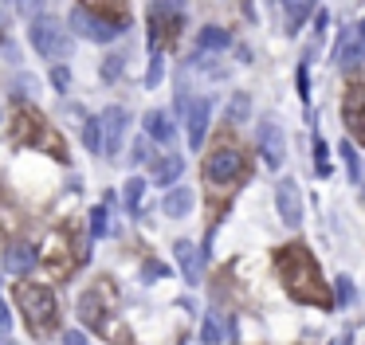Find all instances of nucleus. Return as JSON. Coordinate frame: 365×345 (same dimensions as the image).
<instances>
[{"label": "nucleus", "instance_id": "f257e3e1", "mask_svg": "<svg viewBox=\"0 0 365 345\" xmlns=\"http://www.w3.org/2000/svg\"><path fill=\"white\" fill-rule=\"evenodd\" d=\"M275 271H279V279H283L287 294H291L294 302L322 306V310L334 306V294H330V287H326L322 271H318V259L310 255L302 243H287V247L275 251Z\"/></svg>", "mask_w": 365, "mask_h": 345}, {"label": "nucleus", "instance_id": "f03ea898", "mask_svg": "<svg viewBox=\"0 0 365 345\" xmlns=\"http://www.w3.org/2000/svg\"><path fill=\"white\" fill-rule=\"evenodd\" d=\"M12 298H16V310L24 314V326H28V334H32L36 341L59 334L63 314H59V298H56V290H51L48 282H32L24 274V279L12 287Z\"/></svg>", "mask_w": 365, "mask_h": 345}, {"label": "nucleus", "instance_id": "7ed1b4c3", "mask_svg": "<svg viewBox=\"0 0 365 345\" xmlns=\"http://www.w3.org/2000/svg\"><path fill=\"white\" fill-rule=\"evenodd\" d=\"M28 43L48 63H63L71 55V31L56 16H32V24H28Z\"/></svg>", "mask_w": 365, "mask_h": 345}, {"label": "nucleus", "instance_id": "20e7f679", "mask_svg": "<svg viewBox=\"0 0 365 345\" xmlns=\"http://www.w3.org/2000/svg\"><path fill=\"white\" fill-rule=\"evenodd\" d=\"M16 145H36V149H43V153H51L56 161H67L63 138L56 133V125H48V118L32 114V110H24V106L16 110Z\"/></svg>", "mask_w": 365, "mask_h": 345}, {"label": "nucleus", "instance_id": "39448f33", "mask_svg": "<svg viewBox=\"0 0 365 345\" xmlns=\"http://www.w3.org/2000/svg\"><path fill=\"white\" fill-rule=\"evenodd\" d=\"M36 263L51 274V279H63L71 274V267L79 263V255H71V227H51L43 247L36 251Z\"/></svg>", "mask_w": 365, "mask_h": 345}, {"label": "nucleus", "instance_id": "423d86ee", "mask_svg": "<svg viewBox=\"0 0 365 345\" xmlns=\"http://www.w3.org/2000/svg\"><path fill=\"white\" fill-rule=\"evenodd\" d=\"M244 172V153L236 145H216L212 153L205 157V180L208 185H232V180Z\"/></svg>", "mask_w": 365, "mask_h": 345}, {"label": "nucleus", "instance_id": "0eeeda50", "mask_svg": "<svg viewBox=\"0 0 365 345\" xmlns=\"http://www.w3.org/2000/svg\"><path fill=\"white\" fill-rule=\"evenodd\" d=\"M71 31H79L83 39H91V43H114L122 31L118 20H106V16H95L91 8L75 4L71 8Z\"/></svg>", "mask_w": 365, "mask_h": 345}, {"label": "nucleus", "instance_id": "6e6552de", "mask_svg": "<svg viewBox=\"0 0 365 345\" xmlns=\"http://www.w3.org/2000/svg\"><path fill=\"white\" fill-rule=\"evenodd\" d=\"M255 145H259V157H263V165H267L271 172L283 169V161H287V133H283V125L271 122V118H263L259 133H255Z\"/></svg>", "mask_w": 365, "mask_h": 345}, {"label": "nucleus", "instance_id": "1a4fd4ad", "mask_svg": "<svg viewBox=\"0 0 365 345\" xmlns=\"http://www.w3.org/2000/svg\"><path fill=\"white\" fill-rule=\"evenodd\" d=\"M98 122H103V153L106 157H118L122 153V141H126V130H130L126 106H106L103 114H98Z\"/></svg>", "mask_w": 365, "mask_h": 345}, {"label": "nucleus", "instance_id": "9d476101", "mask_svg": "<svg viewBox=\"0 0 365 345\" xmlns=\"http://www.w3.org/2000/svg\"><path fill=\"white\" fill-rule=\"evenodd\" d=\"M173 255H177V267H181L185 282H189V287H200V279H205V259H208L205 251H200L192 240H177Z\"/></svg>", "mask_w": 365, "mask_h": 345}, {"label": "nucleus", "instance_id": "9b49d317", "mask_svg": "<svg viewBox=\"0 0 365 345\" xmlns=\"http://www.w3.org/2000/svg\"><path fill=\"white\" fill-rule=\"evenodd\" d=\"M275 208H279V216H283L287 227H302V192L291 177L275 185Z\"/></svg>", "mask_w": 365, "mask_h": 345}, {"label": "nucleus", "instance_id": "f8f14e48", "mask_svg": "<svg viewBox=\"0 0 365 345\" xmlns=\"http://www.w3.org/2000/svg\"><path fill=\"white\" fill-rule=\"evenodd\" d=\"M334 63L338 67H357V63H365V39L357 36V28H341L338 39H334Z\"/></svg>", "mask_w": 365, "mask_h": 345}, {"label": "nucleus", "instance_id": "ddd939ff", "mask_svg": "<svg viewBox=\"0 0 365 345\" xmlns=\"http://www.w3.org/2000/svg\"><path fill=\"white\" fill-rule=\"evenodd\" d=\"M185 122H189V145L200 149V145H205V133H208V122H212V102H208V98L189 102Z\"/></svg>", "mask_w": 365, "mask_h": 345}, {"label": "nucleus", "instance_id": "4468645a", "mask_svg": "<svg viewBox=\"0 0 365 345\" xmlns=\"http://www.w3.org/2000/svg\"><path fill=\"white\" fill-rule=\"evenodd\" d=\"M0 267L9 274H16V279H24L28 271H36V247L32 243H9L4 255H0Z\"/></svg>", "mask_w": 365, "mask_h": 345}, {"label": "nucleus", "instance_id": "2eb2a0df", "mask_svg": "<svg viewBox=\"0 0 365 345\" xmlns=\"http://www.w3.org/2000/svg\"><path fill=\"white\" fill-rule=\"evenodd\" d=\"M106 314H110V310H106V302H103V294H98V287H95V290H83V294H79V318H83V326L98 329Z\"/></svg>", "mask_w": 365, "mask_h": 345}, {"label": "nucleus", "instance_id": "dca6fc26", "mask_svg": "<svg viewBox=\"0 0 365 345\" xmlns=\"http://www.w3.org/2000/svg\"><path fill=\"white\" fill-rule=\"evenodd\" d=\"M346 125H349V133H354V141H365V110H361V86H349V94H346Z\"/></svg>", "mask_w": 365, "mask_h": 345}, {"label": "nucleus", "instance_id": "f3484780", "mask_svg": "<svg viewBox=\"0 0 365 345\" xmlns=\"http://www.w3.org/2000/svg\"><path fill=\"white\" fill-rule=\"evenodd\" d=\"M161 212H165L169 220H181V216H189V212H192V188H185V185L169 188V192L161 196Z\"/></svg>", "mask_w": 365, "mask_h": 345}, {"label": "nucleus", "instance_id": "a211bd4d", "mask_svg": "<svg viewBox=\"0 0 365 345\" xmlns=\"http://www.w3.org/2000/svg\"><path fill=\"white\" fill-rule=\"evenodd\" d=\"M181 172H185V157H177V153H165V157L153 161V180H158V185H177Z\"/></svg>", "mask_w": 365, "mask_h": 345}, {"label": "nucleus", "instance_id": "6ab92c4d", "mask_svg": "<svg viewBox=\"0 0 365 345\" xmlns=\"http://www.w3.org/2000/svg\"><path fill=\"white\" fill-rule=\"evenodd\" d=\"M145 138L161 141V145H169V141H173V122H169L165 110H150V114H145Z\"/></svg>", "mask_w": 365, "mask_h": 345}, {"label": "nucleus", "instance_id": "aec40b11", "mask_svg": "<svg viewBox=\"0 0 365 345\" xmlns=\"http://www.w3.org/2000/svg\"><path fill=\"white\" fill-rule=\"evenodd\" d=\"M228 43H232V36H228L224 28H216V24L200 28V36H197V47H200V51H224Z\"/></svg>", "mask_w": 365, "mask_h": 345}, {"label": "nucleus", "instance_id": "412c9836", "mask_svg": "<svg viewBox=\"0 0 365 345\" xmlns=\"http://www.w3.org/2000/svg\"><path fill=\"white\" fill-rule=\"evenodd\" d=\"M283 12H287V28L299 31L307 24V16L314 12V0H283Z\"/></svg>", "mask_w": 365, "mask_h": 345}, {"label": "nucleus", "instance_id": "4be33fe9", "mask_svg": "<svg viewBox=\"0 0 365 345\" xmlns=\"http://www.w3.org/2000/svg\"><path fill=\"white\" fill-rule=\"evenodd\" d=\"M247 118H252V94H232V102H228V122H232V125H244Z\"/></svg>", "mask_w": 365, "mask_h": 345}, {"label": "nucleus", "instance_id": "5701e85b", "mask_svg": "<svg viewBox=\"0 0 365 345\" xmlns=\"http://www.w3.org/2000/svg\"><path fill=\"white\" fill-rule=\"evenodd\" d=\"M122 71H126V55H106L103 59V67H98V78H103V83H118L122 78Z\"/></svg>", "mask_w": 365, "mask_h": 345}, {"label": "nucleus", "instance_id": "b1692460", "mask_svg": "<svg viewBox=\"0 0 365 345\" xmlns=\"http://www.w3.org/2000/svg\"><path fill=\"white\" fill-rule=\"evenodd\" d=\"M83 145H87L91 153H103V122H98V118H87V122H83Z\"/></svg>", "mask_w": 365, "mask_h": 345}, {"label": "nucleus", "instance_id": "393cba45", "mask_svg": "<svg viewBox=\"0 0 365 345\" xmlns=\"http://www.w3.org/2000/svg\"><path fill=\"white\" fill-rule=\"evenodd\" d=\"M200 341L205 345H220L224 341V326L216 314H205V321H200Z\"/></svg>", "mask_w": 365, "mask_h": 345}, {"label": "nucleus", "instance_id": "a878e982", "mask_svg": "<svg viewBox=\"0 0 365 345\" xmlns=\"http://www.w3.org/2000/svg\"><path fill=\"white\" fill-rule=\"evenodd\" d=\"M142 196H145V180H142V177L126 180V192H122V204H126V212H138V208H142Z\"/></svg>", "mask_w": 365, "mask_h": 345}, {"label": "nucleus", "instance_id": "bb28decb", "mask_svg": "<svg viewBox=\"0 0 365 345\" xmlns=\"http://www.w3.org/2000/svg\"><path fill=\"white\" fill-rule=\"evenodd\" d=\"M341 157H346V172L354 185H361V157H357L354 141H341Z\"/></svg>", "mask_w": 365, "mask_h": 345}, {"label": "nucleus", "instance_id": "cd10ccee", "mask_svg": "<svg viewBox=\"0 0 365 345\" xmlns=\"http://www.w3.org/2000/svg\"><path fill=\"white\" fill-rule=\"evenodd\" d=\"M354 302V279L349 274H338L334 279V306H349Z\"/></svg>", "mask_w": 365, "mask_h": 345}, {"label": "nucleus", "instance_id": "c85d7f7f", "mask_svg": "<svg viewBox=\"0 0 365 345\" xmlns=\"http://www.w3.org/2000/svg\"><path fill=\"white\" fill-rule=\"evenodd\" d=\"M79 4L91 8V12H95V8H103V12L118 16V24H126V4H122V0H79Z\"/></svg>", "mask_w": 365, "mask_h": 345}, {"label": "nucleus", "instance_id": "c756f323", "mask_svg": "<svg viewBox=\"0 0 365 345\" xmlns=\"http://www.w3.org/2000/svg\"><path fill=\"white\" fill-rule=\"evenodd\" d=\"M106 204H98V208H91V240H103L106 232H110V224H106Z\"/></svg>", "mask_w": 365, "mask_h": 345}, {"label": "nucleus", "instance_id": "7c9ffc66", "mask_svg": "<svg viewBox=\"0 0 365 345\" xmlns=\"http://www.w3.org/2000/svg\"><path fill=\"white\" fill-rule=\"evenodd\" d=\"M161 75H165V59H161V51H153L150 59V71H145V86H158Z\"/></svg>", "mask_w": 365, "mask_h": 345}, {"label": "nucleus", "instance_id": "2f4dec72", "mask_svg": "<svg viewBox=\"0 0 365 345\" xmlns=\"http://www.w3.org/2000/svg\"><path fill=\"white\" fill-rule=\"evenodd\" d=\"M314 157H318V177H326V172H330V149H326L322 138L314 141Z\"/></svg>", "mask_w": 365, "mask_h": 345}, {"label": "nucleus", "instance_id": "473e14b6", "mask_svg": "<svg viewBox=\"0 0 365 345\" xmlns=\"http://www.w3.org/2000/svg\"><path fill=\"white\" fill-rule=\"evenodd\" d=\"M51 83H56L59 94H67V86H71V71H67L63 63H56V71H51Z\"/></svg>", "mask_w": 365, "mask_h": 345}, {"label": "nucleus", "instance_id": "72a5a7b5", "mask_svg": "<svg viewBox=\"0 0 365 345\" xmlns=\"http://www.w3.org/2000/svg\"><path fill=\"white\" fill-rule=\"evenodd\" d=\"M294 83H299V98L307 102V98H310V67H307V63H299V75H294Z\"/></svg>", "mask_w": 365, "mask_h": 345}, {"label": "nucleus", "instance_id": "f704fd0d", "mask_svg": "<svg viewBox=\"0 0 365 345\" xmlns=\"http://www.w3.org/2000/svg\"><path fill=\"white\" fill-rule=\"evenodd\" d=\"M36 91H40V83H36L32 75H20V78H16V94H20V98H32Z\"/></svg>", "mask_w": 365, "mask_h": 345}, {"label": "nucleus", "instance_id": "c9c22d12", "mask_svg": "<svg viewBox=\"0 0 365 345\" xmlns=\"http://www.w3.org/2000/svg\"><path fill=\"white\" fill-rule=\"evenodd\" d=\"M130 161H134V165H145V161H150V145H145V141H134V149H130Z\"/></svg>", "mask_w": 365, "mask_h": 345}, {"label": "nucleus", "instance_id": "e433bc0d", "mask_svg": "<svg viewBox=\"0 0 365 345\" xmlns=\"http://www.w3.org/2000/svg\"><path fill=\"white\" fill-rule=\"evenodd\" d=\"M0 334H4V337L12 334V310H9V302H4V298H0Z\"/></svg>", "mask_w": 365, "mask_h": 345}, {"label": "nucleus", "instance_id": "4c0bfd02", "mask_svg": "<svg viewBox=\"0 0 365 345\" xmlns=\"http://www.w3.org/2000/svg\"><path fill=\"white\" fill-rule=\"evenodd\" d=\"M165 274H169L165 263H158V259H150V263H145V279H165Z\"/></svg>", "mask_w": 365, "mask_h": 345}, {"label": "nucleus", "instance_id": "58836bf2", "mask_svg": "<svg viewBox=\"0 0 365 345\" xmlns=\"http://www.w3.org/2000/svg\"><path fill=\"white\" fill-rule=\"evenodd\" d=\"M63 345H87V334L83 329H63Z\"/></svg>", "mask_w": 365, "mask_h": 345}, {"label": "nucleus", "instance_id": "ea45409f", "mask_svg": "<svg viewBox=\"0 0 365 345\" xmlns=\"http://www.w3.org/2000/svg\"><path fill=\"white\" fill-rule=\"evenodd\" d=\"M326 24H330V20H326V12H318V16H314V28H318V36H326Z\"/></svg>", "mask_w": 365, "mask_h": 345}, {"label": "nucleus", "instance_id": "a19ab883", "mask_svg": "<svg viewBox=\"0 0 365 345\" xmlns=\"http://www.w3.org/2000/svg\"><path fill=\"white\" fill-rule=\"evenodd\" d=\"M330 345H354V334H341L338 341H330Z\"/></svg>", "mask_w": 365, "mask_h": 345}, {"label": "nucleus", "instance_id": "79ce46f5", "mask_svg": "<svg viewBox=\"0 0 365 345\" xmlns=\"http://www.w3.org/2000/svg\"><path fill=\"white\" fill-rule=\"evenodd\" d=\"M357 36H361V39H365V20H361V24H357Z\"/></svg>", "mask_w": 365, "mask_h": 345}, {"label": "nucleus", "instance_id": "37998d69", "mask_svg": "<svg viewBox=\"0 0 365 345\" xmlns=\"http://www.w3.org/2000/svg\"><path fill=\"white\" fill-rule=\"evenodd\" d=\"M361 180H365V172H361ZM361 204H365V188H361Z\"/></svg>", "mask_w": 365, "mask_h": 345}, {"label": "nucleus", "instance_id": "c03bdc74", "mask_svg": "<svg viewBox=\"0 0 365 345\" xmlns=\"http://www.w3.org/2000/svg\"><path fill=\"white\" fill-rule=\"evenodd\" d=\"M0 28H4V16H0Z\"/></svg>", "mask_w": 365, "mask_h": 345}, {"label": "nucleus", "instance_id": "a18cd8bd", "mask_svg": "<svg viewBox=\"0 0 365 345\" xmlns=\"http://www.w3.org/2000/svg\"><path fill=\"white\" fill-rule=\"evenodd\" d=\"M16 4H20V0H16Z\"/></svg>", "mask_w": 365, "mask_h": 345}]
</instances>
